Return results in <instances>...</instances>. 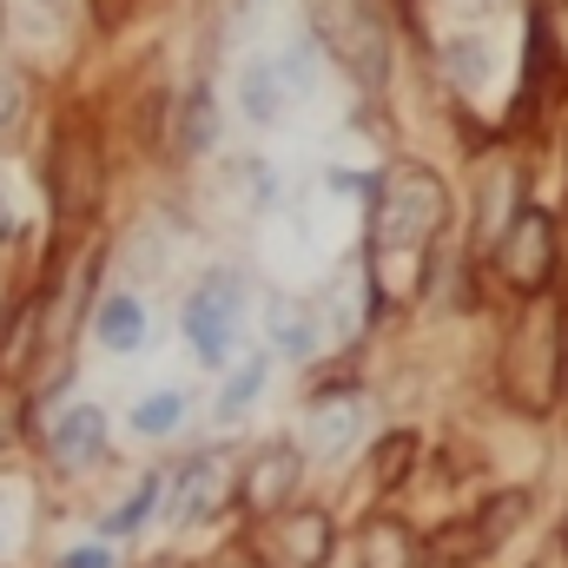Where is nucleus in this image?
<instances>
[{"label":"nucleus","mask_w":568,"mask_h":568,"mask_svg":"<svg viewBox=\"0 0 568 568\" xmlns=\"http://www.w3.org/2000/svg\"><path fill=\"white\" fill-rule=\"evenodd\" d=\"M324 304H331V337H351V331H357V317H364V304H357V278H337Z\"/></svg>","instance_id":"nucleus-13"},{"label":"nucleus","mask_w":568,"mask_h":568,"mask_svg":"<svg viewBox=\"0 0 568 568\" xmlns=\"http://www.w3.org/2000/svg\"><path fill=\"white\" fill-rule=\"evenodd\" d=\"M60 568H113V549L106 542H80L73 556H60Z\"/></svg>","instance_id":"nucleus-15"},{"label":"nucleus","mask_w":568,"mask_h":568,"mask_svg":"<svg viewBox=\"0 0 568 568\" xmlns=\"http://www.w3.org/2000/svg\"><path fill=\"white\" fill-rule=\"evenodd\" d=\"M159 496H165V476H145L140 489H133V503H120V509L106 516V536H126V529H140L145 516L159 509Z\"/></svg>","instance_id":"nucleus-10"},{"label":"nucleus","mask_w":568,"mask_h":568,"mask_svg":"<svg viewBox=\"0 0 568 568\" xmlns=\"http://www.w3.org/2000/svg\"><path fill=\"white\" fill-rule=\"evenodd\" d=\"M443 67H449V80H456V87H469V93H476V87L489 80L496 53H489V40H469V33H456V40H449V53H443Z\"/></svg>","instance_id":"nucleus-6"},{"label":"nucleus","mask_w":568,"mask_h":568,"mask_svg":"<svg viewBox=\"0 0 568 568\" xmlns=\"http://www.w3.org/2000/svg\"><path fill=\"white\" fill-rule=\"evenodd\" d=\"M0 542H7V536H0Z\"/></svg>","instance_id":"nucleus-18"},{"label":"nucleus","mask_w":568,"mask_h":568,"mask_svg":"<svg viewBox=\"0 0 568 568\" xmlns=\"http://www.w3.org/2000/svg\"><path fill=\"white\" fill-rule=\"evenodd\" d=\"M258 390H265V357H245V364L232 371L225 397H219V424H239V417L258 404Z\"/></svg>","instance_id":"nucleus-7"},{"label":"nucleus","mask_w":568,"mask_h":568,"mask_svg":"<svg viewBox=\"0 0 568 568\" xmlns=\"http://www.w3.org/2000/svg\"><path fill=\"white\" fill-rule=\"evenodd\" d=\"M212 140H219V113H212V100H192V113H185V145L205 152Z\"/></svg>","instance_id":"nucleus-14"},{"label":"nucleus","mask_w":568,"mask_h":568,"mask_svg":"<svg viewBox=\"0 0 568 568\" xmlns=\"http://www.w3.org/2000/svg\"><path fill=\"white\" fill-rule=\"evenodd\" d=\"M239 311H245V291L239 278H205L192 297H185V337L205 364H225L232 357V337H239Z\"/></svg>","instance_id":"nucleus-1"},{"label":"nucleus","mask_w":568,"mask_h":568,"mask_svg":"<svg viewBox=\"0 0 568 568\" xmlns=\"http://www.w3.org/2000/svg\"><path fill=\"white\" fill-rule=\"evenodd\" d=\"M0 239H7V192H0Z\"/></svg>","instance_id":"nucleus-17"},{"label":"nucleus","mask_w":568,"mask_h":568,"mask_svg":"<svg viewBox=\"0 0 568 568\" xmlns=\"http://www.w3.org/2000/svg\"><path fill=\"white\" fill-rule=\"evenodd\" d=\"M179 417H185V397L179 390H159V397H145L140 410H133V429L140 436H165V429H179Z\"/></svg>","instance_id":"nucleus-11"},{"label":"nucleus","mask_w":568,"mask_h":568,"mask_svg":"<svg viewBox=\"0 0 568 568\" xmlns=\"http://www.w3.org/2000/svg\"><path fill=\"white\" fill-rule=\"evenodd\" d=\"M93 331H100V344H106V351H140V344H145V304H140V297H126V291L100 297Z\"/></svg>","instance_id":"nucleus-4"},{"label":"nucleus","mask_w":568,"mask_h":568,"mask_svg":"<svg viewBox=\"0 0 568 568\" xmlns=\"http://www.w3.org/2000/svg\"><path fill=\"white\" fill-rule=\"evenodd\" d=\"M436 219H443V192L429 185V172H390L384 212H377L384 239H390V245H410V239H424Z\"/></svg>","instance_id":"nucleus-2"},{"label":"nucleus","mask_w":568,"mask_h":568,"mask_svg":"<svg viewBox=\"0 0 568 568\" xmlns=\"http://www.w3.org/2000/svg\"><path fill=\"white\" fill-rule=\"evenodd\" d=\"M311 443H317V456H344L351 449V436H357V410H311Z\"/></svg>","instance_id":"nucleus-9"},{"label":"nucleus","mask_w":568,"mask_h":568,"mask_svg":"<svg viewBox=\"0 0 568 568\" xmlns=\"http://www.w3.org/2000/svg\"><path fill=\"white\" fill-rule=\"evenodd\" d=\"M100 443H106V417H100L93 404H73V410L53 424V463L87 469V463L100 456Z\"/></svg>","instance_id":"nucleus-3"},{"label":"nucleus","mask_w":568,"mask_h":568,"mask_svg":"<svg viewBox=\"0 0 568 568\" xmlns=\"http://www.w3.org/2000/svg\"><path fill=\"white\" fill-rule=\"evenodd\" d=\"M20 113V87H13V73H0V126Z\"/></svg>","instance_id":"nucleus-16"},{"label":"nucleus","mask_w":568,"mask_h":568,"mask_svg":"<svg viewBox=\"0 0 568 568\" xmlns=\"http://www.w3.org/2000/svg\"><path fill=\"white\" fill-rule=\"evenodd\" d=\"M212 496H219V463H192V469L179 476V503H172V516H179V523H199V516L212 509Z\"/></svg>","instance_id":"nucleus-8"},{"label":"nucleus","mask_w":568,"mask_h":568,"mask_svg":"<svg viewBox=\"0 0 568 568\" xmlns=\"http://www.w3.org/2000/svg\"><path fill=\"white\" fill-rule=\"evenodd\" d=\"M278 344H284V357H311L317 351V317L297 311V304H278Z\"/></svg>","instance_id":"nucleus-12"},{"label":"nucleus","mask_w":568,"mask_h":568,"mask_svg":"<svg viewBox=\"0 0 568 568\" xmlns=\"http://www.w3.org/2000/svg\"><path fill=\"white\" fill-rule=\"evenodd\" d=\"M239 106L258 120V126H278L284 106H291V87H284V67H245V80H239Z\"/></svg>","instance_id":"nucleus-5"}]
</instances>
